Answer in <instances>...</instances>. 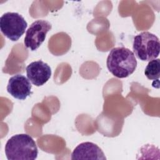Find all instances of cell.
<instances>
[{"label":"cell","instance_id":"cell-6","mask_svg":"<svg viewBox=\"0 0 160 160\" xmlns=\"http://www.w3.org/2000/svg\"><path fill=\"white\" fill-rule=\"evenodd\" d=\"M26 70L28 79L36 86L44 84L51 76L50 66L41 60L31 62L26 67Z\"/></svg>","mask_w":160,"mask_h":160},{"label":"cell","instance_id":"cell-3","mask_svg":"<svg viewBox=\"0 0 160 160\" xmlns=\"http://www.w3.org/2000/svg\"><path fill=\"white\" fill-rule=\"evenodd\" d=\"M159 38L148 31L136 35L133 41L134 54L140 60L150 61L157 58L159 54Z\"/></svg>","mask_w":160,"mask_h":160},{"label":"cell","instance_id":"cell-5","mask_svg":"<svg viewBox=\"0 0 160 160\" xmlns=\"http://www.w3.org/2000/svg\"><path fill=\"white\" fill-rule=\"evenodd\" d=\"M51 28V24L47 21L39 19L33 22L26 31L24 40L25 46L31 51L38 49Z\"/></svg>","mask_w":160,"mask_h":160},{"label":"cell","instance_id":"cell-1","mask_svg":"<svg viewBox=\"0 0 160 160\" xmlns=\"http://www.w3.org/2000/svg\"><path fill=\"white\" fill-rule=\"evenodd\" d=\"M106 65L113 76L118 78H125L134 72L137 61L130 49L124 47H117L110 51Z\"/></svg>","mask_w":160,"mask_h":160},{"label":"cell","instance_id":"cell-9","mask_svg":"<svg viewBox=\"0 0 160 160\" xmlns=\"http://www.w3.org/2000/svg\"><path fill=\"white\" fill-rule=\"evenodd\" d=\"M144 74L148 79L159 80L160 76V59H155L150 61L145 68Z\"/></svg>","mask_w":160,"mask_h":160},{"label":"cell","instance_id":"cell-4","mask_svg":"<svg viewBox=\"0 0 160 160\" xmlns=\"http://www.w3.org/2000/svg\"><path fill=\"white\" fill-rule=\"evenodd\" d=\"M28 23L18 12H8L0 18L1 32L12 41H18L25 32Z\"/></svg>","mask_w":160,"mask_h":160},{"label":"cell","instance_id":"cell-8","mask_svg":"<svg viewBox=\"0 0 160 160\" xmlns=\"http://www.w3.org/2000/svg\"><path fill=\"white\" fill-rule=\"evenodd\" d=\"M71 159L105 160L106 158L98 145L91 142H84L75 148L71 154Z\"/></svg>","mask_w":160,"mask_h":160},{"label":"cell","instance_id":"cell-2","mask_svg":"<svg viewBox=\"0 0 160 160\" xmlns=\"http://www.w3.org/2000/svg\"><path fill=\"white\" fill-rule=\"evenodd\" d=\"M5 154L8 160H34L38 150L32 138L27 134H16L5 145Z\"/></svg>","mask_w":160,"mask_h":160},{"label":"cell","instance_id":"cell-7","mask_svg":"<svg viewBox=\"0 0 160 160\" xmlns=\"http://www.w3.org/2000/svg\"><path fill=\"white\" fill-rule=\"evenodd\" d=\"M31 88L32 86L28 78L18 74L9 79L7 91L14 98L24 100L31 94Z\"/></svg>","mask_w":160,"mask_h":160}]
</instances>
